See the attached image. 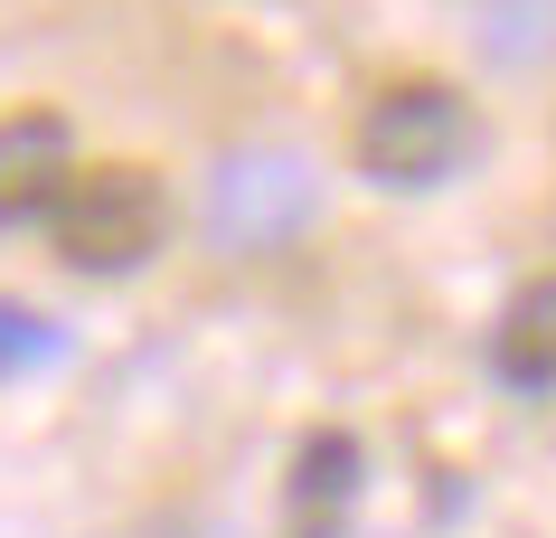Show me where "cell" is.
I'll use <instances>...</instances> for the list:
<instances>
[{
  "label": "cell",
  "mask_w": 556,
  "mask_h": 538,
  "mask_svg": "<svg viewBox=\"0 0 556 538\" xmlns=\"http://www.w3.org/2000/svg\"><path fill=\"white\" fill-rule=\"evenodd\" d=\"M58 255L76 274H132L161 255V227H170V209H161V179L132 171V161H104V171H76L58 199Z\"/></svg>",
  "instance_id": "1"
},
{
  "label": "cell",
  "mask_w": 556,
  "mask_h": 538,
  "mask_svg": "<svg viewBox=\"0 0 556 538\" xmlns=\"http://www.w3.org/2000/svg\"><path fill=\"white\" fill-rule=\"evenodd\" d=\"M471 142V114L463 95L434 86V76H406V86H387L368 114H358V171L387 179V189H434Z\"/></svg>",
  "instance_id": "2"
},
{
  "label": "cell",
  "mask_w": 556,
  "mask_h": 538,
  "mask_svg": "<svg viewBox=\"0 0 556 538\" xmlns=\"http://www.w3.org/2000/svg\"><path fill=\"white\" fill-rule=\"evenodd\" d=\"M302 217H312V171L283 161V151H245L207 189V237L236 246V255H274Z\"/></svg>",
  "instance_id": "3"
},
{
  "label": "cell",
  "mask_w": 556,
  "mask_h": 538,
  "mask_svg": "<svg viewBox=\"0 0 556 538\" xmlns=\"http://www.w3.org/2000/svg\"><path fill=\"white\" fill-rule=\"evenodd\" d=\"M66 179H76V133H66V114H48V104L0 114V227L58 217Z\"/></svg>",
  "instance_id": "4"
},
{
  "label": "cell",
  "mask_w": 556,
  "mask_h": 538,
  "mask_svg": "<svg viewBox=\"0 0 556 538\" xmlns=\"http://www.w3.org/2000/svg\"><path fill=\"white\" fill-rule=\"evenodd\" d=\"M491 368H500V388H519V397H547L556 388V274H538V284L500 312Z\"/></svg>",
  "instance_id": "5"
},
{
  "label": "cell",
  "mask_w": 556,
  "mask_h": 538,
  "mask_svg": "<svg viewBox=\"0 0 556 538\" xmlns=\"http://www.w3.org/2000/svg\"><path fill=\"white\" fill-rule=\"evenodd\" d=\"M358 510V445L350 435H312L293 453V538H340Z\"/></svg>",
  "instance_id": "6"
},
{
  "label": "cell",
  "mask_w": 556,
  "mask_h": 538,
  "mask_svg": "<svg viewBox=\"0 0 556 538\" xmlns=\"http://www.w3.org/2000/svg\"><path fill=\"white\" fill-rule=\"evenodd\" d=\"M58 350V340H48V322H38V312H20V302H0V368H10V359H48Z\"/></svg>",
  "instance_id": "7"
}]
</instances>
